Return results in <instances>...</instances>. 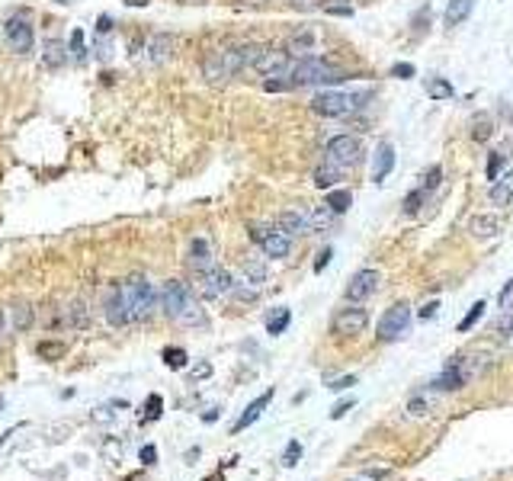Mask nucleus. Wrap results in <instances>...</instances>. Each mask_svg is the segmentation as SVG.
I'll use <instances>...</instances> for the list:
<instances>
[{
	"instance_id": "nucleus-1",
	"label": "nucleus",
	"mask_w": 513,
	"mask_h": 481,
	"mask_svg": "<svg viewBox=\"0 0 513 481\" xmlns=\"http://www.w3.org/2000/svg\"><path fill=\"white\" fill-rule=\"evenodd\" d=\"M158 308L170 321L183 324V328H206V311H202V305L196 302L193 289H189L187 283H180V279H167L164 286H160Z\"/></svg>"
},
{
	"instance_id": "nucleus-2",
	"label": "nucleus",
	"mask_w": 513,
	"mask_h": 481,
	"mask_svg": "<svg viewBox=\"0 0 513 481\" xmlns=\"http://www.w3.org/2000/svg\"><path fill=\"white\" fill-rule=\"evenodd\" d=\"M285 77H289L292 87H324V84H340V81H347V71H340L337 64H331L327 58L305 55L292 64Z\"/></svg>"
},
{
	"instance_id": "nucleus-3",
	"label": "nucleus",
	"mask_w": 513,
	"mask_h": 481,
	"mask_svg": "<svg viewBox=\"0 0 513 481\" xmlns=\"http://www.w3.org/2000/svg\"><path fill=\"white\" fill-rule=\"evenodd\" d=\"M125 289V302H129V314H132L135 324H141V321H148L154 314V308H158V292H154L151 279L141 276V273H135V276H129L122 283Z\"/></svg>"
},
{
	"instance_id": "nucleus-4",
	"label": "nucleus",
	"mask_w": 513,
	"mask_h": 481,
	"mask_svg": "<svg viewBox=\"0 0 513 481\" xmlns=\"http://www.w3.org/2000/svg\"><path fill=\"white\" fill-rule=\"evenodd\" d=\"M360 154H362L360 138H353V135H337L324 148V164H331L337 170H350L360 164Z\"/></svg>"
},
{
	"instance_id": "nucleus-5",
	"label": "nucleus",
	"mask_w": 513,
	"mask_h": 481,
	"mask_svg": "<svg viewBox=\"0 0 513 481\" xmlns=\"http://www.w3.org/2000/svg\"><path fill=\"white\" fill-rule=\"evenodd\" d=\"M356 106H360V97L340 93V90H324L312 100V112H318V116H324V119H343V116H350Z\"/></svg>"
},
{
	"instance_id": "nucleus-6",
	"label": "nucleus",
	"mask_w": 513,
	"mask_h": 481,
	"mask_svg": "<svg viewBox=\"0 0 513 481\" xmlns=\"http://www.w3.org/2000/svg\"><path fill=\"white\" fill-rule=\"evenodd\" d=\"M250 237H254L260 251L270 260H285L292 254V237L283 234L279 228H270V225H250Z\"/></svg>"
},
{
	"instance_id": "nucleus-7",
	"label": "nucleus",
	"mask_w": 513,
	"mask_h": 481,
	"mask_svg": "<svg viewBox=\"0 0 513 481\" xmlns=\"http://www.w3.org/2000/svg\"><path fill=\"white\" fill-rule=\"evenodd\" d=\"M4 35H7V45L16 52V55H29L35 49V32H33V23L26 16H10L4 23Z\"/></svg>"
},
{
	"instance_id": "nucleus-8",
	"label": "nucleus",
	"mask_w": 513,
	"mask_h": 481,
	"mask_svg": "<svg viewBox=\"0 0 513 481\" xmlns=\"http://www.w3.org/2000/svg\"><path fill=\"white\" fill-rule=\"evenodd\" d=\"M408 328H411V305L398 302V305H391L389 311L382 314V321H379V340H398L401 334H408Z\"/></svg>"
},
{
	"instance_id": "nucleus-9",
	"label": "nucleus",
	"mask_w": 513,
	"mask_h": 481,
	"mask_svg": "<svg viewBox=\"0 0 513 481\" xmlns=\"http://www.w3.org/2000/svg\"><path fill=\"white\" fill-rule=\"evenodd\" d=\"M366 324H369L366 308L347 305V308H340V311L334 314L331 331H334V334H340V337H356V334H362V331H366Z\"/></svg>"
},
{
	"instance_id": "nucleus-10",
	"label": "nucleus",
	"mask_w": 513,
	"mask_h": 481,
	"mask_svg": "<svg viewBox=\"0 0 513 481\" xmlns=\"http://www.w3.org/2000/svg\"><path fill=\"white\" fill-rule=\"evenodd\" d=\"M250 68L264 77H285L292 68V55L285 49H260V55L254 58Z\"/></svg>"
},
{
	"instance_id": "nucleus-11",
	"label": "nucleus",
	"mask_w": 513,
	"mask_h": 481,
	"mask_svg": "<svg viewBox=\"0 0 513 481\" xmlns=\"http://www.w3.org/2000/svg\"><path fill=\"white\" fill-rule=\"evenodd\" d=\"M196 286H199V292L206 295V299H222V295L231 292L235 276H231L225 266H212V270H206V273L196 276Z\"/></svg>"
},
{
	"instance_id": "nucleus-12",
	"label": "nucleus",
	"mask_w": 513,
	"mask_h": 481,
	"mask_svg": "<svg viewBox=\"0 0 513 481\" xmlns=\"http://www.w3.org/2000/svg\"><path fill=\"white\" fill-rule=\"evenodd\" d=\"M103 314L110 321V328H129L132 324V314H129V302H125V289L122 286H110L103 302Z\"/></svg>"
},
{
	"instance_id": "nucleus-13",
	"label": "nucleus",
	"mask_w": 513,
	"mask_h": 481,
	"mask_svg": "<svg viewBox=\"0 0 513 481\" xmlns=\"http://www.w3.org/2000/svg\"><path fill=\"white\" fill-rule=\"evenodd\" d=\"M379 283H382V273L379 270H360V273H353V279H350V286H347V299L350 302H366L369 295H375Z\"/></svg>"
},
{
	"instance_id": "nucleus-14",
	"label": "nucleus",
	"mask_w": 513,
	"mask_h": 481,
	"mask_svg": "<svg viewBox=\"0 0 513 481\" xmlns=\"http://www.w3.org/2000/svg\"><path fill=\"white\" fill-rule=\"evenodd\" d=\"M187 266L196 273V276L216 266V257H212V247H208V241H206V237H193V241H189V251H187Z\"/></svg>"
},
{
	"instance_id": "nucleus-15",
	"label": "nucleus",
	"mask_w": 513,
	"mask_h": 481,
	"mask_svg": "<svg viewBox=\"0 0 513 481\" xmlns=\"http://www.w3.org/2000/svg\"><path fill=\"white\" fill-rule=\"evenodd\" d=\"M276 228L283 231V234H289V237L312 234V218H308V212H302V209H285V212H279Z\"/></svg>"
},
{
	"instance_id": "nucleus-16",
	"label": "nucleus",
	"mask_w": 513,
	"mask_h": 481,
	"mask_svg": "<svg viewBox=\"0 0 513 481\" xmlns=\"http://www.w3.org/2000/svg\"><path fill=\"white\" fill-rule=\"evenodd\" d=\"M177 52V35L170 32H154L148 42V61L151 64H167Z\"/></svg>"
},
{
	"instance_id": "nucleus-17",
	"label": "nucleus",
	"mask_w": 513,
	"mask_h": 481,
	"mask_svg": "<svg viewBox=\"0 0 513 481\" xmlns=\"http://www.w3.org/2000/svg\"><path fill=\"white\" fill-rule=\"evenodd\" d=\"M273 395H276V391H273V388H266V391H264V395H260V398H254V401H250V405L244 408V414H241V417L235 420V427H231V433H244V430H247V427L254 424V420L260 417V414H264L266 408H270Z\"/></svg>"
},
{
	"instance_id": "nucleus-18",
	"label": "nucleus",
	"mask_w": 513,
	"mask_h": 481,
	"mask_svg": "<svg viewBox=\"0 0 513 481\" xmlns=\"http://www.w3.org/2000/svg\"><path fill=\"white\" fill-rule=\"evenodd\" d=\"M395 170V148L389 145V141H382L379 148H375V160H372V180L382 183L385 177Z\"/></svg>"
},
{
	"instance_id": "nucleus-19",
	"label": "nucleus",
	"mask_w": 513,
	"mask_h": 481,
	"mask_svg": "<svg viewBox=\"0 0 513 481\" xmlns=\"http://www.w3.org/2000/svg\"><path fill=\"white\" fill-rule=\"evenodd\" d=\"M285 52H289V55H302V58H305L308 52H314V32L308 26H298L295 32L285 39Z\"/></svg>"
},
{
	"instance_id": "nucleus-20",
	"label": "nucleus",
	"mask_w": 513,
	"mask_h": 481,
	"mask_svg": "<svg viewBox=\"0 0 513 481\" xmlns=\"http://www.w3.org/2000/svg\"><path fill=\"white\" fill-rule=\"evenodd\" d=\"M64 324L74 331H87L90 328V311H87V302L74 299L68 308H64Z\"/></svg>"
},
{
	"instance_id": "nucleus-21",
	"label": "nucleus",
	"mask_w": 513,
	"mask_h": 481,
	"mask_svg": "<svg viewBox=\"0 0 513 481\" xmlns=\"http://www.w3.org/2000/svg\"><path fill=\"white\" fill-rule=\"evenodd\" d=\"M33 321H35V308L29 305V302H16L13 314H10V324H13L16 334H26V331L33 328Z\"/></svg>"
},
{
	"instance_id": "nucleus-22",
	"label": "nucleus",
	"mask_w": 513,
	"mask_h": 481,
	"mask_svg": "<svg viewBox=\"0 0 513 481\" xmlns=\"http://www.w3.org/2000/svg\"><path fill=\"white\" fill-rule=\"evenodd\" d=\"M491 203L494 206H510L513 203V170L491 183Z\"/></svg>"
},
{
	"instance_id": "nucleus-23",
	"label": "nucleus",
	"mask_w": 513,
	"mask_h": 481,
	"mask_svg": "<svg viewBox=\"0 0 513 481\" xmlns=\"http://www.w3.org/2000/svg\"><path fill=\"white\" fill-rule=\"evenodd\" d=\"M64 61H68V52H64V45L58 42V39H49V42L42 45V64H45V68L58 71Z\"/></svg>"
},
{
	"instance_id": "nucleus-24",
	"label": "nucleus",
	"mask_w": 513,
	"mask_h": 481,
	"mask_svg": "<svg viewBox=\"0 0 513 481\" xmlns=\"http://www.w3.org/2000/svg\"><path fill=\"white\" fill-rule=\"evenodd\" d=\"M472 10H475V0H449V4H446V26L465 23L472 16Z\"/></svg>"
},
{
	"instance_id": "nucleus-25",
	"label": "nucleus",
	"mask_w": 513,
	"mask_h": 481,
	"mask_svg": "<svg viewBox=\"0 0 513 481\" xmlns=\"http://www.w3.org/2000/svg\"><path fill=\"white\" fill-rule=\"evenodd\" d=\"M468 129H472L468 135H472L475 141H488L494 135V119L488 116V112H475L472 122H468Z\"/></svg>"
},
{
	"instance_id": "nucleus-26",
	"label": "nucleus",
	"mask_w": 513,
	"mask_h": 481,
	"mask_svg": "<svg viewBox=\"0 0 513 481\" xmlns=\"http://www.w3.org/2000/svg\"><path fill=\"white\" fill-rule=\"evenodd\" d=\"M468 231H472L475 237H497L500 234V222L494 215H475L472 225H468Z\"/></svg>"
},
{
	"instance_id": "nucleus-27",
	"label": "nucleus",
	"mask_w": 513,
	"mask_h": 481,
	"mask_svg": "<svg viewBox=\"0 0 513 481\" xmlns=\"http://www.w3.org/2000/svg\"><path fill=\"white\" fill-rule=\"evenodd\" d=\"M324 206L334 212V215H343V212L353 206V193H350V189H331Z\"/></svg>"
},
{
	"instance_id": "nucleus-28",
	"label": "nucleus",
	"mask_w": 513,
	"mask_h": 481,
	"mask_svg": "<svg viewBox=\"0 0 513 481\" xmlns=\"http://www.w3.org/2000/svg\"><path fill=\"white\" fill-rule=\"evenodd\" d=\"M292 324V311L289 308H276V311L266 318V334H273V337H279L285 328Z\"/></svg>"
},
{
	"instance_id": "nucleus-29",
	"label": "nucleus",
	"mask_w": 513,
	"mask_h": 481,
	"mask_svg": "<svg viewBox=\"0 0 513 481\" xmlns=\"http://www.w3.org/2000/svg\"><path fill=\"white\" fill-rule=\"evenodd\" d=\"M343 177V170H337V167H331V164H321L318 170H314V186L318 189H334V183Z\"/></svg>"
},
{
	"instance_id": "nucleus-30",
	"label": "nucleus",
	"mask_w": 513,
	"mask_h": 481,
	"mask_svg": "<svg viewBox=\"0 0 513 481\" xmlns=\"http://www.w3.org/2000/svg\"><path fill=\"white\" fill-rule=\"evenodd\" d=\"M35 353H39L42 360L55 363V360H61V356L68 353V343H64V340H42L39 347H35Z\"/></svg>"
},
{
	"instance_id": "nucleus-31",
	"label": "nucleus",
	"mask_w": 513,
	"mask_h": 481,
	"mask_svg": "<svg viewBox=\"0 0 513 481\" xmlns=\"http://www.w3.org/2000/svg\"><path fill=\"white\" fill-rule=\"evenodd\" d=\"M244 279H247L250 286L264 289V283H266V266L260 263V260H244Z\"/></svg>"
},
{
	"instance_id": "nucleus-32",
	"label": "nucleus",
	"mask_w": 513,
	"mask_h": 481,
	"mask_svg": "<svg viewBox=\"0 0 513 481\" xmlns=\"http://www.w3.org/2000/svg\"><path fill=\"white\" fill-rule=\"evenodd\" d=\"M160 411H164V398L160 395H148V405H141V424H151V420L160 417Z\"/></svg>"
},
{
	"instance_id": "nucleus-33",
	"label": "nucleus",
	"mask_w": 513,
	"mask_h": 481,
	"mask_svg": "<svg viewBox=\"0 0 513 481\" xmlns=\"http://www.w3.org/2000/svg\"><path fill=\"white\" fill-rule=\"evenodd\" d=\"M427 93L433 100H449L452 97V84L446 77H427Z\"/></svg>"
},
{
	"instance_id": "nucleus-34",
	"label": "nucleus",
	"mask_w": 513,
	"mask_h": 481,
	"mask_svg": "<svg viewBox=\"0 0 513 481\" xmlns=\"http://www.w3.org/2000/svg\"><path fill=\"white\" fill-rule=\"evenodd\" d=\"M160 356H164V366H170V369H183L189 360V353L183 347H167Z\"/></svg>"
},
{
	"instance_id": "nucleus-35",
	"label": "nucleus",
	"mask_w": 513,
	"mask_h": 481,
	"mask_svg": "<svg viewBox=\"0 0 513 481\" xmlns=\"http://www.w3.org/2000/svg\"><path fill=\"white\" fill-rule=\"evenodd\" d=\"M485 308H488L485 302H475V305L468 308V314H465V318L459 321V334H468V331H472L475 324H478V318H481V314H485Z\"/></svg>"
},
{
	"instance_id": "nucleus-36",
	"label": "nucleus",
	"mask_w": 513,
	"mask_h": 481,
	"mask_svg": "<svg viewBox=\"0 0 513 481\" xmlns=\"http://www.w3.org/2000/svg\"><path fill=\"white\" fill-rule=\"evenodd\" d=\"M430 408H433V401H430L427 395H423V391H420V395H414V398L408 401V414H411V417H423V414L430 411Z\"/></svg>"
},
{
	"instance_id": "nucleus-37",
	"label": "nucleus",
	"mask_w": 513,
	"mask_h": 481,
	"mask_svg": "<svg viewBox=\"0 0 513 481\" xmlns=\"http://www.w3.org/2000/svg\"><path fill=\"white\" fill-rule=\"evenodd\" d=\"M423 199H427V193H423V189L408 193V199H404V212H408V215H417V212H420V206H423Z\"/></svg>"
},
{
	"instance_id": "nucleus-38",
	"label": "nucleus",
	"mask_w": 513,
	"mask_h": 481,
	"mask_svg": "<svg viewBox=\"0 0 513 481\" xmlns=\"http://www.w3.org/2000/svg\"><path fill=\"white\" fill-rule=\"evenodd\" d=\"M298 459H302V443H298V439H289V446H285V453H283V465L292 468Z\"/></svg>"
},
{
	"instance_id": "nucleus-39",
	"label": "nucleus",
	"mask_w": 513,
	"mask_h": 481,
	"mask_svg": "<svg viewBox=\"0 0 513 481\" xmlns=\"http://www.w3.org/2000/svg\"><path fill=\"white\" fill-rule=\"evenodd\" d=\"M440 180H443V170H440V167H430L427 174H423V186H420V189H423L427 196H430L433 189L440 186Z\"/></svg>"
},
{
	"instance_id": "nucleus-40",
	"label": "nucleus",
	"mask_w": 513,
	"mask_h": 481,
	"mask_svg": "<svg viewBox=\"0 0 513 481\" xmlns=\"http://www.w3.org/2000/svg\"><path fill=\"white\" fill-rule=\"evenodd\" d=\"M264 90L266 93H283V90H292V84L285 77H266L264 81Z\"/></svg>"
},
{
	"instance_id": "nucleus-41",
	"label": "nucleus",
	"mask_w": 513,
	"mask_h": 481,
	"mask_svg": "<svg viewBox=\"0 0 513 481\" xmlns=\"http://www.w3.org/2000/svg\"><path fill=\"white\" fill-rule=\"evenodd\" d=\"M389 74L398 77V81H408V77H414L417 71H414V64H411V61H398V64H391Z\"/></svg>"
},
{
	"instance_id": "nucleus-42",
	"label": "nucleus",
	"mask_w": 513,
	"mask_h": 481,
	"mask_svg": "<svg viewBox=\"0 0 513 481\" xmlns=\"http://www.w3.org/2000/svg\"><path fill=\"white\" fill-rule=\"evenodd\" d=\"M500 167H504V154L497 151V154H491V160H488V180L491 183L500 177Z\"/></svg>"
},
{
	"instance_id": "nucleus-43",
	"label": "nucleus",
	"mask_w": 513,
	"mask_h": 481,
	"mask_svg": "<svg viewBox=\"0 0 513 481\" xmlns=\"http://www.w3.org/2000/svg\"><path fill=\"white\" fill-rule=\"evenodd\" d=\"M331 257H334V251H331V247H324V251L318 254V260H314V273H321V270H324V266L331 263Z\"/></svg>"
},
{
	"instance_id": "nucleus-44",
	"label": "nucleus",
	"mask_w": 513,
	"mask_h": 481,
	"mask_svg": "<svg viewBox=\"0 0 513 481\" xmlns=\"http://www.w3.org/2000/svg\"><path fill=\"white\" fill-rule=\"evenodd\" d=\"M350 385H356V376H343V379H337V382H331L327 388H331V391H343V388H350Z\"/></svg>"
},
{
	"instance_id": "nucleus-45",
	"label": "nucleus",
	"mask_w": 513,
	"mask_h": 481,
	"mask_svg": "<svg viewBox=\"0 0 513 481\" xmlns=\"http://www.w3.org/2000/svg\"><path fill=\"white\" fill-rule=\"evenodd\" d=\"M350 408H353V398H347V401H340V405L331 411V420H340V417H343V414L350 411Z\"/></svg>"
},
{
	"instance_id": "nucleus-46",
	"label": "nucleus",
	"mask_w": 513,
	"mask_h": 481,
	"mask_svg": "<svg viewBox=\"0 0 513 481\" xmlns=\"http://www.w3.org/2000/svg\"><path fill=\"white\" fill-rule=\"evenodd\" d=\"M141 462H145V465H154V462H158V449L154 446H141Z\"/></svg>"
},
{
	"instance_id": "nucleus-47",
	"label": "nucleus",
	"mask_w": 513,
	"mask_h": 481,
	"mask_svg": "<svg viewBox=\"0 0 513 481\" xmlns=\"http://www.w3.org/2000/svg\"><path fill=\"white\" fill-rule=\"evenodd\" d=\"M71 49H74L77 55H83V32H81V29H74V32H71Z\"/></svg>"
},
{
	"instance_id": "nucleus-48",
	"label": "nucleus",
	"mask_w": 513,
	"mask_h": 481,
	"mask_svg": "<svg viewBox=\"0 0 513 481\" xmlns=\"http://www.w3.org/2000/svg\"><path fill=\"white\" fill-rule=\"evenodd\" d=\"M437 308H440V302H427V305L420 308V318H423V321H430L433 314H437Z\"/></svg>"
},
{
	"instance_id": "nucleus-49",
	"label": "nucleus",
	"mask_w": 513,
	"mask_h": 481,
	"mask_svg": "<svg viewBox=\"0 0 513 481\" xmlns=\"http://www.w3.org/2000/svg\"><path fill=\"white\" fill-rule=\"evenodd\" d=\"M208 376H212V363H199L193 369V379H208Z\"/></svg>"
},
{
	"instance_id": "nucleus-50",
	"label": "nucleus",
	"mask_w": 513,
	"mask_h": 481,
	"mask_svg": "<svg viewBox=\"0 0 513 481\" xmlns=\"http://www.w3.org/2000/svg\"><path fill=\"white\" fill-rule=\"evenodd\" d=\"M331 16H353V7H327Z\"/></svg>"
},
{
	"instance_id": "nucleus-51",
	"label": "nucleus",
	"mask_w": 513,
	"mask_h": 481,
	"mask_svg": "<svg viewBox=\"0 0 513 481\" xmlns=\"http://www.w3.org/2000/svg\"><path fill=\"white\" fill-rule=\"evenodd\" d=\"M110 29H112V20H110V16H100V20H97V32H110Z\"/></svg>"
},
{
	"instance_id": "nucleus-52",
	"label": "nucleus",
	"mask_w": 513,
	"mask_h": 481,
	"mask_svg": "<svg viewBox=\"0 0 513 481\" xmlns=\"http://www.w3.org/2000/svg\"><path fill=\"white\" fill-rule=\"evenodd\" d=\"M289 4H292V7H298V10H312L318 0H289Z\"/></svg>"
},
{
	"instance_id": "nucleus-53",
	"label": "nucleus",
	"mask_w": 513,
	"mask_h": 481,
	"mask_svg": "<svg viewBox=\"0 0 513 481\" xmlns=\"http://www.w3.org/2000/svg\"><path fill=\"white\" fill-rule=\"evenodd\" d=\"M93 420H100V424H106V420H112V414H110V408H100L97 414H93Z\"/></svg>"
},
{
	"instance_id": "nucleus-54",
	"label": "nucleus",
	"mask_w": 513,
	"mask_h": 481,
	"mask_svg": "<svg viewBox=\"0 0 513 481\" xmlns=\"http://www.w3.org/2000/svg\"><path fill=\"white\" fill-rule=\"evenodd\" d=\"M202 420H206V424H216V420H218V408H212V411H206V414H202Z\"/></svg>"
},
{
	"instance_id": "nucleus-55",
	"label": "nucleus",
	"mask_w": 513,
	"mask_h": 481,
	"mask_svg": "<svg viewBox=\"0 0 513 481\" xmlns=\"http://www.w3.org/2000/svg\"><path fill=\"white\" fill-rule=\"evenodd\" d=\"M7 337V318H4V308H0V340Z\"/></svg>"
},
{
	"instance_id": "nucleus-56",
	"label": "nucleus",
	"mask_w": 513,
	"mask_h": 481,
	"mask_svg": "<svg viewBox=\"0 0 513 481\" xmlns=\"http://www.w3.org/2000/svg\"><path fill=\"white\" fill-rule=\"evenodd\" d=\"M510 295H513V279H510V283H507V289H504V292H500V302H504V305H507V299H510Z\"/></svg>"
},
{
	"instance_id": "nucleus-57",
	"label": "nucleus",
	"mask_w": 513,
	"mask_h": 481,
	"mask_svg": "<svg viewBox=\"0 0 513 481\" xmlns=\"http://www.w3.org/2000/svg\"><path fill=\"white\" fill-rule=\"evenodd\" d=\"M0 411H4V395H0Z\"/></svg>"
},
{
	"instance_id": "nucleus-58",
	"label": "nucleus",
	"mask_w": 513,
	"mask_h": 481,
	"mask_svg": "<svg viewBox=\"0 0 513 481\" xmlns=\"http://www.w3.org/2000/svg\"><path fill=\"white\" fill-rule=\"evenodd\" d=\"M254 4H260V0H254Z\"/></svg>"
},
{
	"instance_id": "nucleus-59",
	"label": "nucleus",
	"mask_w": 513,
	"mask_h": 481,
	"mask_svg": "<svg viewBox=\"0 0 513 481\" xmlns=\"http://www.w3.org/2000/svg\"><path fill=\"white\" fill-rule=\"evenodd\" d=\"M206 481H212V478H206Z\"/></svg>"
}]
</instances>
